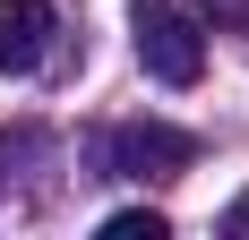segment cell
<instances>
[{"mask_svg":"<svg viewBox=\"0 0 249 240\" xmlns=\"http://www.w3.org/2000/svg\"><path fill=\"white\" fill-rule=\"evenodd\" d=\"M129 43H138V69L155 86H198L206 77V26L198 9H180V0H146L138 17H129Z\"/></svg>","mask_w":249,"mask_h":240,"instance_id":"6da1fadb","label":"cell"},{"mask_svg":"<svg viewBox=\"0 0 249 240\" xmlns=\"http://www.w3.org/2000/svg\"><path fill=\"white\" fill-rule=\"evenodd\" d=\"M103 163L112 171H180V163H198V137L189 129H172V120H129V129H112L103 137Z\"/></svg>","mask_w":249,"mask_h":240,"instance_id":"7a4b0ae2","label":"cell"},{"mask_svg":"<svg viewBox=\"0 0 249 240\" xmlns=\"http://www.w3.org/2000/svg\"><path fill=\"white\" fill-rule=\"evenodd\" d=\"M52 34H60V17H52V0H0V69H9V77L43 69Z\"/></svg>","mask_w":249,"mask_h":240,"instance_id":"3957f363","label":"cell"},{"mask_svg":"<svg viewBox=\"0 0 249 240\" xmlns=\"http://www.w3.org/2000/svg\"><path fill=\"white\" fill-rule=\"evenodd\" d=\"M103 240H163V215L155 206H121V215H103Z\"/></svg>","mask_w":249,"mask_h":240,"instance_id":"277c9868","label":"cell"},{"mask_svg":"<svg viewBox=\"0 0 249 240\" xmlns=\"http://www.w3.org/2000/svg\"><path fill=\"white\" fill-rule=\"evenodd\" d=\"M215 9V26H249V0H206Z\"/></svg>","mask_w":249,"mask_h":240,"instance_id":"5b68a950","label":"cell"},{"mask_svg":"<svg viewBox=\"0 0 249 240\" xmlns=\"http://www.w3.org/2000/svg\"><path fill=\"white\" fill-rule=\"evenodd\" d=\"M224 223H232V232H249V189L232 197V215H224Z\"/></svg>","mask_w":249,"mask_h":240,"instance_id":"8992f818","label":"cell"}]
</instances>
